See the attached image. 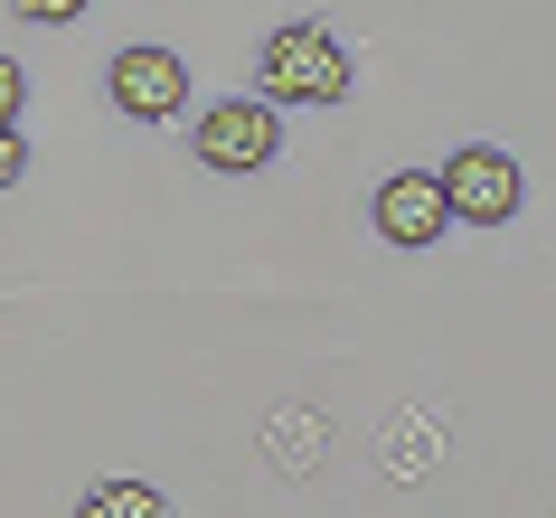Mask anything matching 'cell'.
<instances>
[{"mask_svg":"<svg viewBox=\"0 0 556 518\" xmlns=\"http://www.w3.org/2000/svg\"><path fill=\"white\" fill-rule=\"evenodd\" d=\"M264 94L274 104H340L350 94V48H340V29H321V20H293V29L264 38Z\"/></svg>","mask_w":556,"mask_h":518,"instance_id":"1","label":"cell"},{"mask_svg":"<svg viewBox=\"0 0 556 518\" xmlns=\"http://www.w3.org/2000/svg\"><path fill=\"white\" fill-rule=\"evenodd\" d=\"M443 189H453V217H463V227H509V217H519V161L491 151V142L453 151V161H443Z\"/></svg>","mask_w":556,"mask_h":518,"instance_id":"4","label":"cell"},{"mask_svg":"<svg viewBox=\"0 0 556 518\" xmlns=\"http://www.w3.org/2000/svg\"><path fill=\"white\" fill-rule=\"evenodd\" d=\"M20 20H48V29H66V20H86V0H20Z\"/></svg>","mask_w":556,"mask_h":518,"instance_id":"8","label":"cell"},{"mask_svg":"<svg viewBox=\"0 0 556 518\" xmlns=\"http://www.w3.org/2000/svg\"><path fill=\"white\" fill-rule=\"evenodd\" d=\"M76 518H170V500H161L151 481H104V490L76 500Z\"/></svg>","mask_w":556,"mask_h":518,"instance_id":"6","label":"cell"},{"mask_svg":"<svg viewBox=\"0 0 556 518\" xmlns=\"http://www.w3.org/2000/svg\"><path fill=\"white\" fill-rule=\"evenodd\" d=\"M189 151H199L207 170H227V179L264 170V161L283 151V104H274V94H227V104H207V114H199Z\"/></svg>","mask_w":556,"mask_h":518,"instance_id":"2","label":"cell"},{"mask_svg":"<svg viewBox=\"0 0 556 518\" xmlns=\"http://www.w3.org/2000/svg\"><path fill=\"white\" fill-rule=\"evenodd\" d=\"M20 114H29V76H20V66L0 58V123H10V132H20Z\"/></svg>","mask_w":556,"mask_h":518,"instance_id":"7","label":"cell"},{"mask_svg":"<svg viewBox=\"0 0 556 518\" xmlns=\"http://www.w3.org/2000/svg\"><path fill=\"white\" fill-rule=\"evenodd\" d=\"M104 94H114V114H132V123H170L179 104H189V66H179L170 48H114Z\"/></svg>","mask_w":556,"mask_h":518,"instance_id":"3","label":"cell"},{"mask_svg":"<svg viewBox=\"0 0 556 518\" xmlns=\"http://www.w3.org/2000/svg\"><path fill=\"white\" fill-rule=\"evenodd\" d=\"M368 217H378L387 245H434L443 227H463V217H453V189H443V170H396V179L378 189V207H368Z\"/></svg>","mask_w":556,"mask_h":518,"instance_id":"5","label":"cell"}]
</instances>
